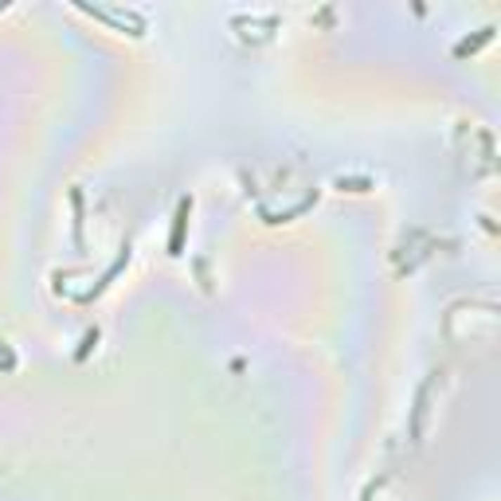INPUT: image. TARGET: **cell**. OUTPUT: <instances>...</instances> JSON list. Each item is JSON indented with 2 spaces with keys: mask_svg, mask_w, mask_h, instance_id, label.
<instances>
[{
  "mask_svg": "<svg viewBox=\"0 0 501 501\" xmlns=\"http://www.w3.org/2000/svg\"><path fill=\"white\" fill-rule=\"evenodd\" d=\"M490 36H493V27H482V36H478V39H462V44L455 47V55H470V51H474V47H482V44H486V39H490Z\"/></svg>",
  "mask_w": 501,
  "mask_h": 501,
  "instance_id": "3957f363",
  "label": "cell"
},
{
  "mask_svg": "<svg viewBox=\"0 0 501 501\" xmlns=\"http://www.w3.org/2000/svg\"><path fill=\"white\" fill-rule=\"evenodd\" d=\"M82 12H91V16H98V20H110V24H118V27H129V36H141V20L134 16V12H118V8H86L82 4Z\"/></svg>",
  "mask_w": 501,
  "mask_h": 501,
  "instance_id": "6da1fadb",
  "label": "cell"
},
{
  "mask_svg": "<svg viewBox=\"0 0 501 501\" xmlns=\"http://www.w3.org/2000/svg\"><path fill=\"white\" fill-rule=\"evenodd\" d=\"M192 212V200H181L176 208V223H173V239H169V255H181V235H184V219Z\"/></svg>",
  "mask_w": 501,
  "mask_h": 501,
  "instance_id": "7a4b0ae2",
  "label": "cell"
},
{
  "mask_svg": "<svg viewBox=\"0 0 501 501\" xmlns=\"http://www.w3.org/2000/svg\"><path fill=\"white\" fill-rule=\"evenodd\" d=\"M0 365H4V368H16V356L4 349V341H0Z\"/></svg>",
  "mask_w": 501,
  "mask_h": 501,
  "instance_id": "277c9868",
  "label": "cell"
}]
</instances>
